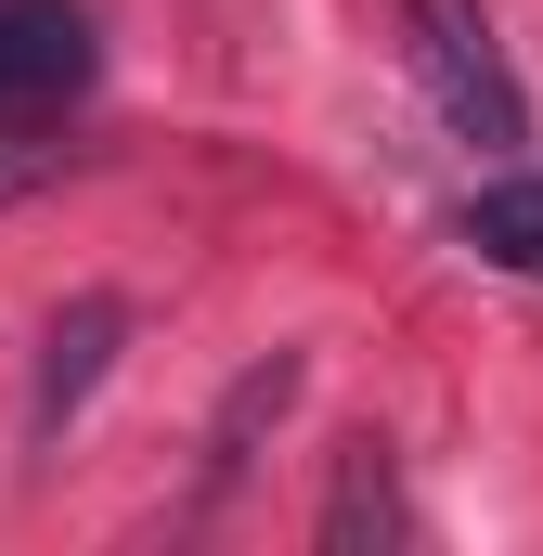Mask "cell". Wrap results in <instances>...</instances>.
Listing matches in <instances>:
<instances>
[{
  "mask_svg": "<svg viewBox=\"0 0 543 556\" xmlns=\"http://www.w3.org/2000/svg\"><path fill=\"white\" fill-rule=\"evenodd\" d=\"M402 26H414V78H427L440 130L466 142V155H518L531 142V104H518V65H505L492 13L479 0H402Z\"/></svg>",
  "mask_w": 543,
  "mask_h": 556,
  "instance_id": "6da1fadb",
  "label": "cell"
},
{
  "mask_svg": "<svg viewBox=\"0 0 543 556\" xmlns=\"http://www.w3.org/2000/svg\"><path fill=\"white\" fill-rule=\"evenodd\" d=\"M91 91V13L78 0H0V130H39Z\"/></svg>",
  "mask_w": 543,
  "mask_h": 556,
  "instance_id": "7a4b0ae2",
  "label": "cell"
},
{
  "mask_svg": "<svg viewBox=\"0 0 543 556\" xmlns=\"http://www.w3.org/2000/svg\"><path fill=\"white\" fill-rule=\"evenodd\" d=\"M117 337H130V298H65V311H52V337H39V376H26V440H39V453L78 427V402H91V389H104Z\"/></svg>",
  "mask_w": 543,
  "mask_h": 556,
  "instance_id": "3957f363",
  "label": "cell"
},
{
  "mask_svg": "<svg viewBox=\"0 0 543 556\" xmlns=\"http://www.w3.org/2000/svg\"><path fill=\"white\" fill-rule=\"evenodd\" d=\"M363 544H414V505H402L389 440H350V453H337V492H324V556H363Z\"/></svg>",
  "mask_w": 543,
  "mask_h": 556,
  "instance_id": "277c9868",
  "label": "cell"
},
{
  "mask_svg": "<svg viewBox=\"0 0 543 556\" xmlns=\"http://www.w3.org/2000/svg\"><path fill=\"white\" fill-rule=\"evenodd\" d=\"M466 247L492 273H543V168H505V181L466 194Z\"/></svg>",
  "mask_w": 543,
  "mask_h": 556,
  "instance_id": "5b68a950",
  "label": "cell"
},
{
  "mask_svg": "<svg viewBox=\"0 0 543 556\" xmlns=\"http://www.w3.org/2000/svg\"><path fill=\"white\" fill-rule=\"evenodd\" d=\"M285 402H298V350H272V363H247V376H233V402H220V427H207V479H220V492L247 479V440H260Z\"/></svg>",
  "mask_w": 543,
  "mask_h": 556,
  "instance_id": "8992f818",
  "label": "cell"
},
{
  "mask_svg": "<svg viewBox=\"0 0 543 556\" xmlns=\"http://www.w3.org/2000/svg\"><path fill=\"white\" fill-rule=\"evenodd\" d=\"M13 194H39V155H13V142H0V207H13Z\"/></svg>",
  "mask_w": 543,
  "mask_h": 556,
  "instance_id": "52a82bcc",
  "label": "cell"
}]
</instances>
